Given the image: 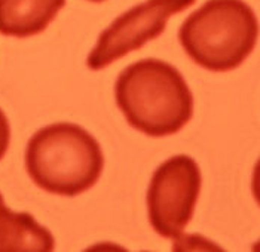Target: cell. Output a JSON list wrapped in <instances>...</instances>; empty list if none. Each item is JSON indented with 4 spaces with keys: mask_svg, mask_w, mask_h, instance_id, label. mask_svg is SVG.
Here are the masks:
<instances>
[{
    "mask_svg": "<svg viewBox=\"0 0 260 252\" xmlns=\"http://www.w3.org/2000/svg\"><path fill=\"white\" fill-rule=\"evenodd\" d=\"M115 98L126 122L155 138L177 134L193 116L190 88L174 65L160 59H141L123 68Z\"/></svg>",
    "mask_w": 260,
    "mask_h": 252,
    "instance_id": "6da1fadb",
    "label": "cell"
},
{
    "mask_svg": "<svg viewBox=\"0 0 260 252\" xmlns=\"http://www.w3.org/2000/svg\"><path fill=\"white\" fill-rule=\"evenodd\" d=\"M25 169L48 193L75 197L92 189L104 169L99 141L75 123H52L30 138Z\"/></svg>",
    "mask_w": 260,
    "mask_h": 252,
    "instance_id": "7a4b0ae2",
    "label": "cell"
},
{
    "mask_svg": "<svg viewBox=\"0 0 260 252\" xmlns=\"http://www.w3.org/2000/svg\"><path fill=\"white\" fill-rule=\"evenodd\" d=\"M257 17L242 0H208L181 24L184 52L205 70L231 71L253 52Z\"/></svg>",
    "mask_w": 260,
    "mask_h": 252,
    "instance_id": "3957f363",
    "label": "cell"
},
{
    "mask_svg": "<svg viewBox=\"0 0 260 252\" xmlns=\"http://www.w3.org/2000/svg\"><path fill=\"white\" fill-rule=\"evenodd\" d=\"M201 187V169L190 156H173L160 163L147 190V212L153 230L162 237H181L193 217Z\"/></svg>",
    "mask_w": 260,
    "mask_h": 252,
    "instance_id": "277c9868",
    "label": "cell"
},
{
    "mask_svg": "<svg viewBox=\"0 0 260 252\" xmlns=\"http://www.w3.org/2000/svg\"><path fill=\"white\" fill-rule=\"evenodd\" d=\"M195 3L197 0H146L128 9L101 31L86 59L88 68L103 70L116 59L143 48L147 42L158 39L173 15Z\"/></svg>",
    "mask_w": 260,
    "mask_h": 252,
    "instance_id": "5b68a950",
    "label": "cell"
},
{
    "mask_svg": "<svg viewBox=\"0 0 260 252\" xmlns=\"http://www.w3.org/2000/svg\"><path fill=\"white\" fill-rule=\"evenodd\" d=\"M66 0H0V34L31 38L57 18Z\"/></svg>",
    "mask_w": 260,
    "mask_h": 252,
    "instance_id": "8992f818",
    "label": "cell"
},
{
    "mask_svg": "<svg viewBox=\"0 0 260 252\" xmlns=\"http://www.w3.org/2000/svg\"><path fill=\"white\" fill-rule=\"evenodd\" d=\"M52 233L28 212L11 211L0 193V252H51Z\"/></svg>",
    "mask_w": 260,
    "mask_h": 252,
    "instance_id": "52a82bcc",
    "label": "cell"
},
{
    "mask_svg": "<svg viewBox=\"0 0 260 252\" xmlns=\"http://www.w3.org/2000/svg\"><path fill=\"white\" fill-rule=\"evenodd\" d=\"M11 142V125L6 115L0 109V160L5 157Z\"/></svg>",
    "mask_w": 260,
    "mask_h": 252,
    "instance_id": "ba28073f",
    "label": "cell"
},
{
    "mask_svg": "<svg viewBox=\"0 0 260 252\" xmlns=\"http://www.w3.org/2000/svg\"><path fill=\"white\" fill-rule=\"evenodd\" d=\"M89 2H97V3H100V2H104V0H89Z\"/></svg>",
    "mask_w": 260,
    "mask_h": 252,
    "instance_id": "9c48e42d",
    "label": "cell"
}]
</instances>
